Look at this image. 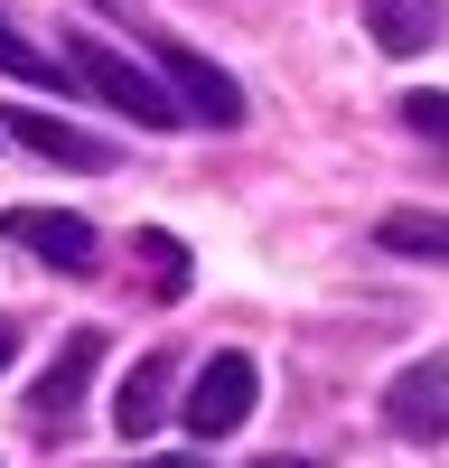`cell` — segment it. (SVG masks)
Masks as SVG:
<instances>
[{
    "label": "cell",
    "instance_id": "4",
    "mask_svg": "<svg viewBox=\"0 0 449 468\" xmlns=\"http://www.w3.org/2000/svg\"><path fill=\"white\" fill-rule=\"evenodd\" d=\"M384 421L412 441V450H440L449 441V356H422L384 384Z\"/></svg>",
    "mask_w": 449,
    "mask_h": 468
},
{
    "label": "cell",
    "instance_id": "3",
    "mask_svg": "<svg viewBox=\"0 0 449 468\" xmlns=\"http://www.w3.org/2000/svg\"><path fill=\"white\" fill-rule=\"evenodd\" d=\"M253 394H262V375H253L244 346H224L215 366H197V384H187V403H178L187 441H224V431H244V421H253Z\"/></svg>",
    "mask_w": 449,
    "mask_h": 468
},
{
    "label": "cell",
    "instance_id": "13",
    "mask_svg": "<svg viewBox=\"0 0 449 468\" xmlns=\"http://www.w3.org/2000/svg\"><path fill=\"white\" fill-rule=\"evenodd\" d=\"M402 132L449 150V94H431V85H422V94H402Z\"/></svg>",
    "mask_w": 449,
    "mask_h": 468
},
{
    "label": "cell",
    "instance_id": "9",
    "mask_svg": "<svg viewBox=\"0 0 449 468\" xmlns=\"http://www.w3.org/2000/svg\"><path fill=\"white\" fill-rule=\"evenodd\" d=\"M365 37L384 57H422L440 37V0H365Z\"/></svg>",
    "mask_w": 449,
    "mask_h": 468
},
{
    "label": "cell",
    "instance_id": "7",
    "mask_svg": "<svg viewBox=\"0 0 449 468\" xmlns=\"http://www.w3.org/2000/svg\"><path fill=\"white\" fill-rule=\"evenodd\" d=\"M10 132H19L28 150H37V160H57V169H112V150H103L94 132L57 122V112H28V103H19V112H10Z\"/></svg>",
    "mask_w": 449,
    "mask_h": 468
},
{
    "label": "cell",
    "instance_id": "10",
    "mask_svg": "<svg viewBox=\"0 0 449 468\" xmlns=\"http://www.w3.org/2000/svg\"><path fill=\"white\" fill-rule=\"evenodd\" d=\"M374 244L384 253H422V262H449V216H422V207H393L374 225Z\"/></svg>",
    "mask_w": 449,
    "mask_h": 468
},
{
    "label": "cell",
    "instance_id": "2",
    "mask_svg": "<svg viewBox=\"0 0 449 468\" xmlns=\"http://www.w3.org/2000/svg\"><path fill=\"white\" fill-rule=\"evenodd\" d=\"M141 37H150V57H160L169 94L187 103V122H206V132H235V122H244V85H235L215 57H197V48H187V37H169V28H141Z\"/></svg>",
    "mask_w": 449,
    "mask_h": 468
},
{
    "label": "cell",
    "instance_id": "6",
    "mask_svg": "<svg viewBox=\"0 0 449 468\" xmlns=\"http://www.w3.org/2000/svg\"><path fill=\"white\" fill-rule=\"evenodd\" d=\"M94 366H103V328H66V346L47 356V375L28 384V412H37V421H66L75 403H85Z\"/></svg>",
    "mask_w": 449,
    "mask_h": 468
},
{
    "label": "cell",
    "instance_id": "12",
    "mask_svg": "<svg viewBox=\"0 0 449 468\" xmlns=\"http://www.w3.org/2000/svg\"><path fill=\"white\" fill-rule=\"evenodd\" d=\"M141 262H150V282H160V300H187V244L178 234H141Z\"/></svg>",
    "mask_w": 449,
    "mask_h": 468
},
{
    "label": "cell",
    "instance_id": "8",
    "mask_svg": "<svg viewBox=\"0 0 449 468\" xmlns=\"http://www.w3.org/2000/svg\"><path fill=\"white\" fill-rule=\"evenodd\" d=\"M169 421V356H141L131 375H122V394H112V431L122 441H150Z\"/></svg>",
    "mask_w": 449,
    "mask_h": 468
},
{
    "label": "cell",
    "instance_id": "5",
    "mask_svg": "<svg viewBox=\"0 0 449 468\" xmlns=\"http://www.w3.org/2000/svg\"><path fill=\"white\" fill-rule=\"evenodd\" d=\"M0 234L28 244L37 262H57V271H94V225L66 216V207H0Z\"/></svg>",
    "mask_w": 449,
    "mask_h": 468
},
{
    "label": "cell",
    "instance_id": "1",
    "mask_svg": "<svg viewBox=\"0 0 449 468\" xmlns=\"http://www.w3.org/2000/svg\"><path fill=\"white\" fill-rule=\"evenodd\" d=\"M66 66H75V85H85V94H103L112 112H131L141 132L187 122V103L169 94V75H150L141 57H122V48H112V37H66Z\"/></svg>",
    "mask_w": 449,
    "mask_h": 468
},
{
    "label": "cell",
    "instance_id": "11",
    "mask_svg": "<svg viewBox=\"0 0 449 468\" xmlns=\"http://www.w3.org/2000/svg\"><path fill=\"white\" fill-rule=\"evenodd\" d=\"M0 75H19V85H66L75 66H66V57H47L19 19H0Z\"/></svg>",
    "mask_w": 449,
    "mask_h": 468
},
{
    "label": "cell",
    "instance_id": "16",
    "mask_svg": "<svg viewBox=\"0 0 449 468\" xmlns=\"http://www.w3.org/2000/svg\"><path fill=\"white\" fill-rule=\"evenodd\" d=\"M141 468H197V459H141Z\"/></svg>",
    "mask_w": 449,
    "mask_h": 468
},
{
    "label": "cell",
    "instance_id": "15",
    "mask_svg": "<svg viewBox=\"0 0 449 468\" xmlns=\"http://www.w3.org/2000/svg\"><path fill=\"white\" fill-rule=\"evenodd\" d=\"M253 468H309V459H253Z\"/></svg>",
    "mask_w": 449,
    "mask_h": 468
},
{
    "label": "cell",
    "instance_id": "14",
    "mask_svg": "<svg viewBox=\"0 0 449 468\" xmlns=\"http://www.w3.org/2000/svg\"><path fill=\"white\" fill-rule=\"evenodd\" d=\"M10 356H19V337H10V328H0V366H10Z\"/></svg>",
    "mask_w": 449,
    "mask_h": 468
}]
</instances>
